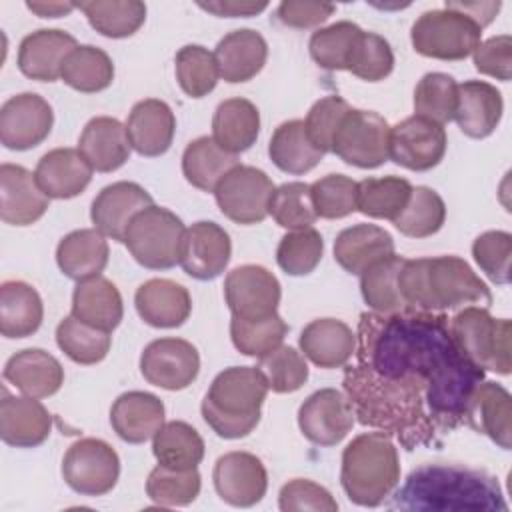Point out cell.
Segmentation results:
<instances>
[{
	"label": "cell",
	"instance_id": "cell-1",
	"mask_svg": "<svg viewBox=\"0 0 512 512\" xmlns=\"http://www.w3.org/2000/svg\"><path fill=\"white\" fill-rule=\"evenodd\" d=\"M356 362L342 388L362 426L394 436L406 450L440 446L466 424L474 390L484 380L454 342L444 312H362Z\"/></svg>",
	"mask_w": 512,
	"mask_h": 512
},
{
	"label": "cell",
	"instance_id": "cell-2",
	"mask_svg": "<svg viewBox=\"0 0 512 512\" xmlns=\"http://www.w3.org/2000/svg\"><path fill=\"white\" fill-rule=\"evenodd\" d=\"M390 508L400 510H508L498 480L460 464H424L396 490Z\"/></svg>",
	"mask_w": 512,
	"mask_h": 512
},
{
	"label": "cell",
	"instance_id": "cell-3",
	"mask_svg": "<svg viewBox=\"0 0 512 512\" xmlns=\"http://www.w3.org/2000/svg\"><path fill=\"white\" fill-rule=\"evenodd\" d=\"M408 310L444 312L468 304L488 308L492 292L460 256L404 260L398 276Z\"/></svg>",
	"mask_w": 512,
	"mask_h": 512
},
{
	"label": "cell",
	"instance_id": "cell-4",
	"mask_svg": "<svg viewBox=\"0 0 512 512\" xmlns=\"http://www.w3.org/2000/svg\"><path fill=\"white\" fill-rule=\"evenodd\" d=\"M266 394L268 384L256 366H230L212 380L202 418L220 438H244L258 426Z\"/></svg>",
	"mask_w": 512,
	"mask_h": 512
},
{
	"label": "cell",
	"instance_id": "cell-5",
	"mask_svg": "<svg viewBox=\"0 0 512 512\" xmlns=\"http://www.w3.org/2000/svg\"><path fill=\"white\" fill-rule=\"evenodd\" d=\"M400 482V458L392 436L376 430L356 436L342 452L340 484L350 502L380 506Z\"/></svg>",
	"mask_w": 512,
	"mask_h": 512
},
{
	"label": "cell",
	"instance_id": "cell-6",
	"mask_svg": "<svg viewBox=\"0 0 512 512\" xmlns=\"http://www.w3.org/2000/svg\"><path fill=\"white\" fill-rule=\"evenodd\" d=\"M448 326L458 348L478 368L502 376L510 374L512 326L508 318H494L484 306H464L450 318Z\"/></svg>",
	"mask_w": 512,
	"mask_h": 512
},
{
	"label": "cell",
	"instance_id": "cell-7",
	"mask_svg": "<svg viewBox=\"0 0 512 512\" xmlns=\"http://www.w3.org/2000/svg\"><path fill=\"white\" fill-rule=\"evenodd\" d=\"M184 230L182 220L172 210L152 204L130 220L124 244L140 266L168 270L178 264Z\"/></svg>",
	"mask_w": 512,
	"mask_h": 512
},
{
	"label": "cell",
	"instance_id": "cell-8",
	"mask_svg": "<svg viewBox=\"0 0 512 512\" xmlns=\"http://www.w3.org/2000/svg\"><path fill=\"white\" fill-rule=\"evenodd\" d=\"M482 28L464 12L452 8L424 12L410 30L412 48L436 60H464L480 44Z\"/></svg>",
	"mask_w": 512,
	"mask_h": 512
},
{
	"label": "cell",
	"instance_id": "cell-9",
	"mask_svg": "<svg viewBox=\"0 0 512 512\" xmlns=\"http://www.w3.org/2000/svg\"><path fill=\"white\" fill-rule=\"evenodd\" d=\"M390 124L372 110L350 108L332 140V154L356 168H378L390 158Z\"/></svg>",
	"mask_w": 512,
	"mask_h": 512
},
{
	"label": "cell",
	"instance_id": "cell-10",
	"mask_svg": "<svg viewBox=\"0 0 512 512\" xmlns=\"http://www.w3.org/2000/svg\"><path fill=\"white\" fill-rule=\"evenodd\" d=\"M120 476L116 450L100 438H82L70 444L62 460L64 482L82 496L108 494Z\"/></svg>",
	"mask_w": 512,
	"mask_h": 512
},
{
	"label": "cell",
	"instance_id": "cell-11",
	"mask_svg": "<svg viewBox=\"0 0 512 512\" xmlns=\"http://www.w3.org/2000/svg\"><path fill=\"white\" fill-rule=\"evenodd\" d=\"M274 192L270 176L254 166L238 164L214 188L220 212L236 224H258L268 216Z\"/></svg>",
	"mask_w": 512,
	"mask_h": 512
},
{
	"label": "cell",
	"instance_id": "cell-12",
	"mask_svg": "<svg viewBox=\"0 0 512 512\" xmlns=\"http://www.w3.org/2000/svg\"><path fill=\"white\" fill-rule=\"evenodd\" d=\"M226 304L236 318L262 320L276 314L280 304L278 278L258 264H244L228 272L224 280Z\"/></svg>",
	"mask_w": 512,
	"mask_h": 512
},
{
	"label": "cell",
	"instance_id": "cell-13",
	"mask_svg": "<svg viewBox=\"0 0 512 512\" xmlns=\"http://www.w3.org/2000/svg\"><path fill=\"white\" fill-rule=\"evenodd\" d=\"M448 138L444 126L418 114L390 128V158L408 170L426 172L440 164Z\"/></svg>",
	"mask_w": 512,
	"mask_h": 512
},
{
	"label": "cell",
	"instance_id": "cell-14",
	"mask_svg": "<svg viewBox=\"0 0 512 512\" xmlns=\"http://www.w3.org/2000/svg\"><path fill=\"white\" fill-rule=\"evenodd\" d=\"M140 372L152 386L164 390H182L190 386L200 372L196 346L182 338L152 340L140 356Z\"/></svg>",
	"mask_w": 512,
	"mask_h": 512
},
{
	"label": "cell",
	"instance_id": "cell-15",
	"mask_svg": "<svg viewBox=\"0 0 512 512\" xmlns=\"http://www.w3.org/2000/svg\"><path fill=\"white\" fill-rule=\"evenodd\" d=\"M354 410L348 396L336 388L310 394L298 410V426L304 438L318 446H336L354 426Z\"/></svg>",
	"mask_w": 512,
	"mask_h": 512
},
{
	"label": "cell",
	"instance_id": "cell-16",
	"mask_svg": "<svg viewBox=\"0 0 512 512\" xmlns=\"http://www.w3.org/2000/svg\"><path fill=\"white\" fill-rule=\"evenodd\" d=\"M52 124V106L40 94H16L0 108V142L8 150H30L48 138Z\"/></svg>",
	"mask_w": 512,
	"mask_h": 512
},
{
	"label": "cell",
	"instance_id": "cell-17",
	"mask_svg": "<svg viewBox=\"0 0 512 512\" xmlns=\"http://www.w3.org/2000/svg\"><path fill=\"white\" fill-rule=\"evenodd\" d=\"M232 242L228 232L210 220L194 222L184 230L178 264L196 280L218 278L230 262Z\"/></svg>",
	"mask_w": 512,
	"mask_h": 512
},
{
	"label": "cell",
	"instance_id": "cell-18",
	"mask_svg": "<svg viewBox=\"0 0 512 512\" xmlns=\"http://www.w3.org/2000/svg\"><path fill=\"white\" fill-rule=\"evenodd\" d=\"M218 496L238 508L258 504L268 488V474L262 460L250 452H228L220 456L212 472Z\"/></svg>",
	"mask_w": 512,
	"mask_h": 512
},
{
	"label": "cell",
	"instance_id": "cell-19",
	"mask_svg": "<svg viewBox=\"0 0 512 512\" xmlns=\"http://www.w3.org/2000/svg\"><path fill=\"white\" fill-rule=\"evenodd\" d=\"M148 206H152V196L140 184L120 180L98 192L90 208V218L94 228L104 236L124 242L130 220Z\"/></svg>",
	"mask_w": 512,
	"mask_h": 512
},
{
	"label": "cell",
	"instance_id": "cell-20",
	"mask_svg": "<svg viewBox=\"0 0 512 512\" xmlns=\"http://www.w3.org/2000/svg\"><path fill=\"white\" fill-rule=\"evenodd\" d=\"M48 196L36 176L18 164L0 166V218L12 226H30L48 210Z\"/></svg>",
	"mask_w": 512,
	"mask_h": 512
},
{
	"label": "cell",
	"instance_id": "cell-21",
	"mask_svg": "<svg viewBox=\"0 0 512 512\" xmlns=\"http://www.w3.org/2000/svg\"><path fill=\"white\" fill-rule=\"evenodd\" d=\"M78 48L72 34L60 28H40L22 38L18 48V68L26 78L54 82L62 74L64 60Z\"/></svg>",
	"mask_w": 512,
	"mask_h": 512
},
{
	"label": "cell",
	"instance_id": "cell-22",
	"mask_svg": "<svg viewBox=\"0 0 512 512\" xmlns=\"http://www.w3.org/2000/svg\"><path fill=\"white\" fill-rule=\"evenodd\" d=\"M52 430V416L32 396H10L2 390L0 438L14 448H36Z\"/></svg>",
	"mask_w": 512,
	"mask_h": 512
},
{
	"label": "cell",
	"instance_id": "cell-23",
	"mask_svg": "<svg viewBox=\"0 0 512 512\" xmlns=\"http://www.w3.org/2000/svg\"><path fill=\"white\" fill-rule=\"evenodd\" d=\"M92 166L76 148H54L46 152L34 170L40 190L54 200H68L86 190Z\"/></svg>",
	"mask_w": 512,
	"mask_h": 512
},
{
	"label": "cell",
	"instance_id": "cell-24",
	"mask_svg": "<svg viewBox=\"0 0 512 512\" xmlns=\"http://www.w3.org/2000/svg\"><path fill=\"white\" fill-rule=\"evenodd\" d=\"M176 132V118L172 108L158 98H146L132 106L126 120V134L130 146L140 156H160L164 154Z\"/></svg>",
	"mask_w": 512,
	"mask_h": 512
},
{
	"label": "cell",
	"instance_id": "cell-25",
	"mask_svg": "<svg viewBox=\"0 0 512 512\" xmlns=\"http://www.w3.org/2000/svg\"><path fill=\"white\" fill-rule=\"evenodd\" d=\"M138 316L154 328H178L192 312L188 290L168 278H152L138 286L134 294Z\"/></svg>",
	"mask_w": 512,
	"mask_h": 512
},
{
	"label": "cell",
	"instance_id": "cell-26",
	"mask_svg": "<svg viewBox=\"0 0 512 512\" xmlns=\"http://www.w3.org/2000/svg\"><path fill=\"white\" fill-rule=\"evenodd\" d=\"M466 424L486 434L502 450L512 446V398L510 392L490 380H482L472 394Z\"/></svg>",
	"mask_w": 512,
	"mask_h": 512
},
{
	"label": "cell",
	"instance_id": "cell-27",
	"mask_svg": "<svg viewBox=\"0 0 512 512\" xmlns=\"http://www.w3.org/2000/svg\"><path fill=\"white\" fill-rule=\"evenodd\" d=\"M504 100L496 86L484 80H466L458 84L454 120L468 138H486L500 124Z\"/></svg>",
	"mask_w": 512,
	"mask_h": 512
},
{
	"label": "cell",
	"instance_id": "cell-28",
	"mask_svg": "<svg viewBox=\"0 0 512 512\" xmlns=\"http://www.w3.org/2000/svg\"><path fill=\"white\" fill-rule=\"evenodd\" d=\"M110 424L118 438L128 444H142L162 428L164 404L156 394L130 390L120 394L110 408Z\"/></svg>",
	"mask_w": 512,
	"mask_h": 512
},
{
	"label": "cell",
	"instance_id": "cell-29",
	"mask_svg": "<svg viewBox=\"0 0 512 512\" xmlns=\"http://www.w3.org/2000/svg\"><path fill=\"white\" fill-rule=\"evenodd\" d=\"M4 380L24 396L48 398L62 388L64 368L46 350L26 348L8 358L4 364Z\"/></svg>",
	"mask_w": 512,
	"mask_h": 512
},
{
	"label": "cell",
	"instance_id": "cell-30",
	"mask_svg": "<svg viewBox=\"0 0 512 512\" xmlns=\"http://www.w3.org/2000/svg\"><path fill=\"white\" fill-rule=\"evenodd\" d=\"M302 354L318 368H342L354 356L356 334L336 318H318L300 332Z\"/></svg>",
	"mask_w": 512,
	"mask_h": 512
},
{
	"label": "cell",
	"instance_id": "cell-31",
	"mask_svg": "<svg viewBox=\"0 0 512 512\" xmlns=\"http://www.w3.org/2000/svg\"><path fill=\"white\" fill-rule=\"evenodd\" d=\"M268 44L260 32L238 28L228 32L214 50L220 78L230 84L252 80L266 64Z\"/></svg>",
	"mask_w": 512,
	"mask_h": 512
},
{
	"label": "cell",
	"instance_id": "cell-32",
	"mask_svg": "<svg viewBox=\"0 0 512 512\" xmlns=\"http://www.w3.org/2000/svg\"><path fill=\"white\" fill-rule=\"evenodd\" d=\"M394 254V238L376 224L344 228L334 240V260L348 274H362L372 264Z\"/></svg>",
	"mask_w": 512,
	"mask_h": 512
},
{
	"label": "cell",
	"instance_id": "cell-33",
	"mask_svg": "<svg viewBox=\"0 0 512 512\" xmlns=\"http://www.w3.org/2000/svg\"><path fill=\"white\" fill-rule=\"evenodd\" d=\"M78 150L96 172H114L130 158V140L126 126L112 116L92 118L80 138Z\"/></svg>",
	"mask_w": 512,
	"mask_h": 512
},
{
	"label": "cell",
	"instance_id": "cell-34",
	"mask_svg": "<svg viewBox=\"0 0 512 512\" xmlns=\"http://www.w3.org/2000/svg\"><path fill=\"white\" fill-rule=\"evenodd\" d=\"M72 316L94 328L112 332L124 316L122 296L104 276L80 280L72 294Z\"/></svg>",
	"mask_w": 512,
	"mask_h": 512
},
{
	"label": "cell",
	"instance_id": "cell-35",
	"mask_svg": "<svg viewBox=\"0 0 512 512\" xmlns=\"http://www.w3.org/2000/svg\"><path fill=\"white\" fill-rule=\"evenodd\" d=\"M108 242L96 228H82L66 234L56 248V262L64 276L86 280L100 276L108 264Z\"/></svg>",
	"mask_w": 512,
	"mask_h": 512
},
{
	"label": "cell",
	"instance_id": "cell-36",
	"mask_svg": "<svg viewBox=\"0 0 512 512\" xmlns=\"http://www.w3.org/2000/svg\"><path fill=\"white\" fill-rule=\"evenodd\" d=\"M260 134V112L246 98H228L212 118V138L230 154L248 150Z\"/></svg>",
	"mask_w": 512,
	"mask_h": 512
},
{
	"label": "cell",
	"instance_id": "cell-37",
	"mask_svg": "<svg viewBox=\"0 0 512 512\" xmlns=\"http://www.w3.org/2000/svg\"><path fill=\"white\" fill-rule=\"evenodd\" d=\"M44 316L42 298L34 286L8 280L0 286V332L4 338L32 336Z\"/></svg>",
	"mask_w": 512,
	"mask_h": 512
},
{
	"label": "cell",
	"instance_id": "cell-38",
	"mask_svg": "<svg viewBox=\"0 0 512 512\" xmlns=\"http://www.w3.org/2000/svg\"><path fill=\"white\" fill-rule=\"evenodd\" d=\"M268 154L276 168L296 176L310 172L324 158V152L312 144L304 120L282 122L270 138Z\"/></svg>",
	"mask_w": 512,
	"mask_h": 512
},
{
	"label": "cell",
	"instance_id": "cell-39",
	"mask_svg": "<svg viewBox=\"0 0 512 512\" xmlns=\"http://www.w3.org/2000/svg\"><path fill=\"white\" fill-rule=\"evenodd\" d=\"M238 166V156L226 152L212 136L192 140L182 154V174L198 190L214 192L218 182Z\"/></svg>",
	"mask_w": 512,
	"mask_h": 512
},
{
	"label": "cell",
	"instance_id": "cell-40",
	"mask_svg": "<svg viewBox=\"0 0 512 512\" xmlns=\"http://www.w3.org/2000/svg\"><path fill=\"white\" fill-rule=\"evenodd\" d=\"M152 452L158 464L174 470L198 468L204 458V440L194 426L182 420L162 424L152 438Z\"/></svg>",
	"mask_w": 512,
	"mask_h": 512
},
{
	"label": "cell",
	"instance_id": "cell-41",
	"mask_svg": "<svg viewBox=\"0 0 512 512\" xmlns=\"http://www.w3.org/2000/svg\"><path fill=\"white\" fill-rule=\"evenodd\" d=\"M404 256L392 254L360 274V292L372 312L394 314L408 310L400 292L398 276L404 264Z\"/></svg>",
	"mask_w": 512,
	"mask_h": 512
},
{
	"label": "cell",
	"instance_id": "cell-42",
	"mask_svg": "<svg viewBox=\"0 0 512 512\" xmlns=\"http://www.w3.org/2000/svg\"><path fill=\"white\" fill-rule=\"evenodd\" d=\"M60 78L64 84H68L78 92L94 94L112 84L114 64H112V58L102 48L84 44L74 48L68 54V58L64 60Z\"/></svg>",
	"mask_w": 512,
	"mask_h": 512
},
{
	"label": "cell",
	"instance_id": "cell-43",
	"mask_svg": "<svg viewBox=\"0 0 512 512\" xmlns=\"http://www.w3.org/2000/svg\"><path fill=\"white\" fill-rule=\"evenodd\" d=\"M412 194V184L400 176L364 178L358 182L356 210L378 220H396Z\"/></svg>",
	"mask_w": 512,
	"mask_h": 512
},
{
	"label": "cell",
	"instance_id": "cell-44",
	"mask_svg": "<svg viewBox=\"0 0 512 512\" xmlns=\"http://www.w3.org/2000/svg\"><path fill=\"white\" fill-rule=\"evenodd\" d=\"M84 12L90 26L108 38L132 36L146 20V4L138 0H94L76 4Z\"/></svg>",
	"mask_w": 512,
	"mask_h": 512
},
{
	"label": "cell",
	"instance_id": "cell-45",
	"mask_svg": "<svg viewBox=\"0 0 512 512\" xmlns=\"http://www.w3.org/2000/svg\"><path fill=\"white\" fill-rule=\"evenodd\" d=\"M58 348L76 364H98L110 350V332L94 328L72 314L66 316L56 328Z\"/></svg>",
	"mask_w": 512,
	"mask_h": 512
},
{
	"label": "cell",
	"instance_id": "cell-46",
	"mask_svg": "<svg viewBox=\"0 0 512 512\" xmlns=\"http://www.w3.org/2000/svg\"><path fill=\"white\" fill-rule=\"evenodd\" d=\"M362 32L364 30L358 24L348 20H340L316 30L308 44L312 60L326 70H348L354 46Z\"/></svg>",
	"mask_w": 512,
	"mask_h": 512
},
{
	"label": "cell",
	"instance_id": "cell-47",
	"mask_svg": "<svg viewBox=\"0 0 512 512\" xmlns=\"http://www.w3.org/2000/svg\"><path fill=\"white\" fill-rule=\"evenodd\" d=\"M446 220V204L440 194L428 186L412 188L410 200L394 220L400 234L410 238H426L436 234Z\"/></svg>",
	"mask_w": 512,
	"mask_h": 512
},
{
	"label": "cell",
	"instance_id": "cell-48",
	"mask_svg": "<svg viewBox=\"0 0 512 512\" xmlns=\"http://www.w3.org/2000/svg\"><path fill=\"white\" fill-rule=\"evenodd\" d=\"M176 80L184 94L202 98L216 88L220 78L214 52L200 44H186L176 52Z\"/></svg>",
	"mask_w": 512,
	"mask_h": 512
},
{
	"label": "cell",
	"instance_id": "cell-49",
	"mask_svg": "<svg viewBox=\"0 0 512 512\" xmlns=\"http://www.w3.org/2000/svg\"><path fill=\"white\" fill-rule=\"evenodd\" d=\"M458 84L450 74L428 72L414 90V112L440 126L454 120Z\"/></svg>",
	"mask_w": 512,
	"mask_h": 512
},
{
	"label": "cell",
	"instance_id": "cell-50",
	"mask_svg": "<svg viewBox=\"0 0 512 512\" xmlns=\"http://www.w3.org/2000/svg\"><path fill=\"white\" fill-rule=\"evenodd\" d=\"M288 334V324L282 316L272 314L262 320H244L232 316L230 320V338L236 350L244 356L262 358L282 344Z\"/></svg>",
	"mask_w": 512,
	"mask_h": 512
},
{
	"label": "cell",
	"instance_id": "cell-51",
	"mask_svg": "<svg viewBox=\"0 0 512 512\" xmlns=\"http://www.w3.org/2000/svg\"><path fill=\"white\" fill-rule=\"evenodd\" d=\"M200 472L174 470L158 464L146 480V494L158 506H188L200 494Z\"/></svg>",
	"mask_w": 512,
	"mask_h": 512
},
{
	"label": "cell",
	"instance_id": "cell-52",
	"mask_svg": "<svg viewBox=\"0 0 512 512\" xmlns=\"http://www.w3.org/2000/svg\"><path fill=\"white\" fill-rule=\"evenodd\" d=\"M256 368L262 372L268 390L276 394L296 392L308 380V364L304 356L296 348L284 344H280L266 356L258 358Z\"/></svg>",
	"mask_w": 512,
	"mask_h": 512
},
{
	"label": "cell",
	"instance_id": "cell-53",
	"mask_svg": "<svg viewBox=\"0 0 512 512\" xmlns=\"http://www.w3.org/2000/svg\"><path fill=\"white\" fill-rule=\"evenodd\" d=\"M268 214L282 228H288V230L310 228L318 218L310 198V184L286 182L274 188L268 204Z\"/></svg>",
	"mask_w": 512,
	"mask_h": 512
},
{
	"label": "cell",
	"instance_id": "cell-54",
	"mask_svg": "<svg viewBox=\"0 0 512 512\" xmlns=\"http://www.w3.org/2000/svg\"><path fill=\"white\" fill-rule=\"evenodd\" d=\"M322 254L324 240L320 232L310 226L282 236L276 248V262L290 276H306L320 264Z\"/></svg>",
	"mask_w": 512,
	"mask_h": 512
},
{
	"label": "cell",
	"instance_id": "cell-55",
	"mask_svg": "<svg viewBox=\"0 0 512 512\" xmlns=\"http://www.w3.org/2000/svg\"><path fill=\"white\" fill-rule=\"evenodd\" d=\"M358 182L344 174H328L310 184V198L316 216L336 220L356 212Z\"/></svg>",
	"mask_w": 512,
	"mask_h": 512
},
{
	"label": "cell",
	"instance_id": "cell-56",
	"mask_svg": "<svg viewBox=\"0 0 512 512\" xmlns=\"http://www.w3.org/2000/svg\"><path fill=\"white\" fill-rule=\"evenodd\" d=\"M392 68L394 54L388 40L374 32H362L354 46L348 72L366 82H378L384 80L392 72Z\"/></svg>",
	"mask_w": 512,
	"mask_h": 512
},
{
	"label": "cell",
	"instance_id": "cell-57",
	"mask_svg": "<svg viewBox=\"0 0 512 512\" xmlns=\"http://www.w3.org/2000/svg\"><path fill=\"white\" fill-rule=\"evenodd\" d=\"M472 256L480 270L494 284L510 282V256H512V236L504 230H488L480 234L472 244Z\"/></svg>",
	"mask_w": 512,
	"mask_h": 512
},
{
	"label": "cell",
	"instance_id": "cell-58",
	"mask_svg": "<svg viewBox=\"0 0 512 512\" xmlns=\"http://www.w3.org/2000/svg\"><path fill=\"white\" fill-rule=\"evenodd\" d=\"M350 108L352 106L340 96H324L318 102H314L312 108L308 110V116L304 120L306 132L312 144L324 154L332 152L334 134Z\"/></svg>",
	"mask_w": 512,
	"mask_h": 512
},
{
	"label": "cell",
	"instance_id": "cell-59",
	"mask_svg": "<svg viewBox=\"0 0 512 512\" xmlns=\"http://www.w3.org/2000/svg\"><path fill=\"white\" fill-rule=\"evenodd\" d=\"M278 506L282 512H336L338 502L334 496L320 484L306 480V478H294L286 482L280 488L278 494Z\"/></svg>",
	"mask_w": 512,
	"mask_h": 512
},
{
	"label": "cell",
	"instance_id": "cell-60",
	"mask_svg": "<svg viewBox=\"0 0 512 512\" xmlns=\"http://www.w3.org/2000/svg\"><path fill=\"white\" fill-rule=\"evenodd\" d=\"M474 66L480 74L508 82L512 74V38L508 34L492 36L480 42L472 52Z\"/></svg>",
	"mask_w": 512,
	"mask_h": 512
},
{
	"label": "cell",
	"instance_id": "cell-61",
	"mask_svg": "<svg viewBox=\"0 0 512 512\" xmlns=\"http://www.w3.org/2000/svg\"><path fill=\"white\" fill-rule=\"evenodd\" d=\"M334 6L326 2H282L276 8V18L290 28H314L334 14Z\"/></svg>",
	"mask_w": 512,
	"mask_h": 512
},
{
	"label": "cell",
	"instance_id": "cell-62",
	"mask_svg": "<svg viewBox=\"0 0 512 512\" xmlns=\"http://www.w3.org/2000/svg\"><path fill=\"white\" fill-rule=\"evenodd\" d=\"M198 6L206 12H212L216 16L226 18H248L262 12L268 4L266 2H238V0H216V2H198Z\"/></svg>",
	"mask_w": 512,
	"mask_h": 512
},
{
	"label": "cell",
	"instance_id": "cell-63",
	"mask_svg": "<svg viewBox=\"0 0 512 512\" xmlns=\"http://www.w3.org/2000/svg\"><path fill=\"white\" fill-rule=\"evenodd\" d=\"M444 6L452 8V10H458V12H464L480 28H484L496 18L502 4L500 2H446Z\"/></svg>",
	"mask_w": 512,
	"mask_h": 512
},
{
	"label": "cell",
	"instance_id": "cell-64",
	"mask_svg": "<svg viewBox=\"0 0 512 512\" xmlns=\"http://www.w3.org/2000/svg\"><path fill=\"white\" fill-rule=\"evenodd\" d=\"M26 8L32 10L34 14H38L40 18H60L70 14L76 4H68V2H26Z\"/></svg>",
	"mask_w": 512,
	"mask_h": 512
}]
</instances>
